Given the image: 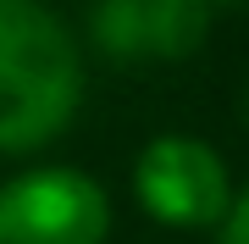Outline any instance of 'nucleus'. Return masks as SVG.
I'll use <instances>...</instances> for the list:
<instances>
[{
	"mask_svg": "<svg viewBox=\"0 0 249 244\" xmlns=\"http://www.w3.org/2000/svg\"><path fill=\"white\" fill-rule=\"evenodd\" d=\"M83 106V50L45 0H0V155L61 139Z\"/></svg>",
	"mask_w": 249,
	"mask_h": 244,
	"instance_id": "f257e3e1",
	"label": "nucleus"
},
{
	"mask_svg": "<svg viewBox=\"0 0 249 244\" xmlns=\"http://www.w3.org/2000/svg\"><path fill=\"white\" fill-rule=\"evenodd\" d=\"M111 194L78 167H22L0 183V244H106Z\"/></svg>",
	"mask_w": 249,
	"mask_h": 244,
	"instance_id": "f03ea898",
	"label": "nucleus"
},
{
	"mask_svg": "<svg viewBox=\"0 0 249 244\" xmlns=\"http://www.w3.org/2000/svg\"><path fill=\"white\" fill-rule=\"evenodd\" d=\"M133 200L160 227H222L232 206V178L216 145L194 133H160L133 161Z\"/></svg>",
	"mask_w": 249,
	"mask_h": 244,
	"instance_id": "7ed1b4c3",
	"label": "nucleus"
},
{
	"mask_svg": "<svg viewBox=\"0 0 249 244\" xmlns=\"http://www.w3.org/2000/svg\"><path fill=\"white\" fill-rule=\"evenodd\" d=\"M211 6L205 0H94L89 34L111 61H178L199 50Z\"/></svg>",
	"mask_w": 249,
	"mask_h": 244,
	"instance_id": "20e7f679",
	"label": "nucleus"
},
{
	"mask_svg": "<svg viewBox=\"0 0 249 244\" xmlns=\"http://www.w3.org/2000/svg\"><path fill=\"white\" fill-rule=\"evenodd\" d=\"M216 244H249V189L232 194L227 217H222V227H216Z\"/></svg>",
	"mask_w": 249,
	"mask_h": 244,
	"instance_id": "39448f33",
	"label": "nucleus"
},
{
	"mask_svg": "<svg viewBox=\"0 0 249 244\" xmlns=\"http://www.w3.org/2000/svg\"><path fill=\"white\" fill-rule=\"evenodd\" d=\"M205 6H216V0H205Z\"/></svg>",
	"mask_w": 249,
	"mask_h": 244,
	"instance_id": "423d86ee",
	"label": "nucleus"
}]
</instances>
